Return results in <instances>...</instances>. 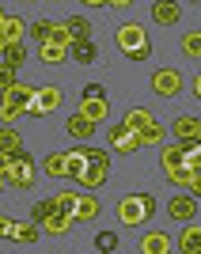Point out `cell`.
Wrapping results in <instances>:
<instances>
[{"label": "cell", "instance_id": "484cf974", "mask_svg": "<svg viewBox=\"0 0 201 254\" xmlns=\"http://www.w3.org/2000/svg\"><path fill=\"white\" fill-rule=\"evenodd\" d=\"M72 57H76L80 64H95L99 50H95V42H76V46H72Z\"/></svg>", "mask_w": 201, "mask_h": 254}, {"label": "cell", "instance_id": "cb8c5ba5", "mask_svg": "<svg viewBox=\"0 0 201 254\" xmlns=\"http://www.w3.org/2000/svg\"><path fill=\"white\" fill-rule=\"evenodd\" d=\"M42 228H46L50 235H68V232H72V220H68V216H61V212H53Z\"/></svg>", "mask_w": 201, "mask_h": 254}, {"label": "cell", "instance_id": "60d3db41", "mask_svg": "<svg viewBox=\"0 0 201 254\" xmlns=\"http://www.w3.org/2000/svg\"><path fill=\"white\" fill-rule=\"evenodd\" d=\"M126 57H129V61H133V64H144V61H148V57H152V50H148V46H140V50L126 53Z\"/></svg>", "mask_w": 201, "mask_h": 254}, {"label": "cell", "instance_id": "9a60e30c", "mask_svg": "<svg viewBox=\"0 0 201 254\" xmlns=\"http://www.w3.org/2000/svg\"><path fill=\"white\" fill-rule=\"evenodd\" d=\"M198 126H201V118L182 114L179 122H175V137H179V144H182V140H198Z\"/></svg>", "mask_w": 201, "mask_h": 254}, {"label": "cell", "instance_id": "5b68a950", "mask_svg": "<svg viewBox=\"0 0 201 254\" xmlns=\"http://www.w3.org/2000/svg\"><path fill=\"white\" fill-rule=\"evenodd\" d=\"M152 91H156L159 99H175L182 91V72L179 68H159V72H152Z\"/></svg>", "mask_w": 201, "mask_h": 254}, {"label": "cell", "instance_id": "e575fe53", "mask_svg": "<svg viewBox=\"0 0 201 254\" xmlns=\"http://www.w3.org/2000/svg\"><path fill=\"white\" fill-rule=\"evenodd\" d=\"M50 46L72 50V38H68V31H65V23H53V31H50Z\"/></svg>", "mask_w": 201, "mask_h": 254}, {"label": "cell", "instance_id": "7bdbcfd3", "mask_svg": "<svg viewBox=\"0 0 201 254\" xmlns=\"http://www.w3.org/2000/svg\"><path fill=\"white\" fill-rule=\"evenodd\" d=\"M8 171H11V156L0 152V179H4V182H8Z\"/></svg>", "mask_w": 201, "mask_h": 254}, {"label": "cell", "instance_id": "7dc6e473", "mask_svg": "<svg viewBox=\"0 0 201 254\" xmlns=\"http://www.w3.org/2000/svg\"><path fill=\"white\" fill-rule=\"evenodd\" d=\"M4 19H8V11H4V8H0V27H4Z\"/></svg>", "mask_w": 201, "mask_h": 254}, {"label": "cell", "instance_id": "d4e9b609", "mask_svg": "<svg viewBox=\"0 0 201 254\" xmlns=\"http://www.w3.org/2000/svg\"><path fill=\"white\" fill-rule=\"evenodd\" d=\"M65 57H68V50H61V46H38V61H46V64H61Z\"/></svg>", "mask_w": 201, "mask_h": 254}, {"label": "cell", "instance_id": "6da1fadb", "mask_svg": "<svg viewBox=\"0 0 201 254\" xmlns=\"http://www.w3.org/2000/svg\"><path fill=\"white\" fill-rule=\"evenodd\" d=\"M114 212L126 228H137V224H144L148 216H156V197H152V193H129V197L118 201Z\"/></svg>", "mask_w": 201, "mask_h": 254}, {"label": "cell", "instance_id": "83f0119b", "mask_svg": "<svg viewBox=\"0 0 201 254\" xmlns=\"http://www.w3.org/2000/svg\"><path fill=\"white\" fill-rule=\"evenodd\" d=\"M0 61L8 64V68H19V64L27 61V46H19V42H15V46H8V50H4V57H0Z\"/></svg>", "mask_w": 201, "mask_h": 254}, {"label": "cell", "instance_id": "8fae6325", "mask_svg": "<svg viewBox=\"0 0 201 254\" xmlns=\"http://www.w3.org/2000/svg\"><path fill=\"white\" fill-rule=\"evenodd\" d=\"M87 171V156H84V144L80 148H72V152H65V175L68 179H80Z\"/></svg>", "mask_w": 201, "mask_h": 254}, {"label": "cell", "instance_id": "4316f807", "mask_svg": "<svg viewBox=\"0 0 201 254\" xmlns=\"http://www.w3.org/2000/svg\"><path fill=\"white\" fill-rule=\"evenodd\" d=\"M53 212H57V209H53V197H46V201H38V205L31 209V224H38V228H42Z\"/></svg>", "mask_w": 201, "mask_h": 254}, {"label": "cell", "instance_id": "f35d334b", "mask_svg": "<svg viewBox=\"0 0 201 254\" xmlns=\"http://www.w3.org/2000/svg\"><path fill=\"white\" fill-rule=\"evenodd\" d=\"M19 114H23L19 106H11V103H0V126H11V122H15Z\"/></svg>", "mask_w": 201, "mask_h": 254}, {"label": "cell", "instance_id": "f1b7e54d", "mask_svg": "<svg viewBox=\"0 0 201 254\" xmlns=\"http://www.w3.org/2000/svg\"><path fill=\"white\" fill-rule=\"evenodd\" d=\"M42 167H46V175H50V179H61V175H65V152H50Z\"/></svg>", "mask_w": 201, "mask_h": 254}, {"label": "cell", "instance_id": "8992f818", "mask_svg": "<svg viewBox=\"0 0 201 254\" xmlns=\"http://www.w3.org/2000/svg\"><path fill=\"white\" fill-rule=\"evenodd\" d=\"M114 42H118L122 53H133V50H140V46H148V42H144V27H140V23H122V27L114 31Z\"/></svg>", "mask_w": 201, "mask_h": 254}, {"label": "cell", "instance_id": "5bb4252c", "mask_svg": "<svg viewBox=\"0 0 201 254\" xmlns=\"http://www.w3.org/2000/svg\"><path fill=\"white\" fill-rule=\"evenodd\" d=\"M34 91H38V87L15 84L11 91H4V103H11V106H19V110H27V106H31V99H34Z\"/></svg>", "mask_w": 201, "mask_h": 254}, {"label": "cell", "instance_id": "ac0fdd59", "mask_svg": "<svg viewBox=\"0 0 201 254\" xmlns=\"http://www.w3.org/2000/svg\"><path fill=\"white\" fill-rule=\"evenodd\" d=\"M179 251H182V254H201V228H182Z\"/></svg>", "mask_w": 201, "mask_h": 254}, {"label": "cell", "instance_id": "44dd1931", "mask_svg": "<svg viewBox=\"0 0 201 254\" xmlns=\"http://www.w3.org/2000/svg\"><path fill=\"white\" fill-rule=\"evenodd\" d=\"M80 114H84L91 126H99V122H106L110 106H106V99H103V103H84V106H80Z\"/></svg>", "mask_w": 201, "mask_h": 254}, {"label": "cell", "instance_id": "ee69618b", "mask_svg": "<svg viewBox=\"0 0 201 254\" xmlns=\"http://www.w3.org/2000/svg\"><path fill=\"white\" fill-rule=\"evenodd\" d=\"M106 8H110V11H129V0H110Z\"/></svg>", "mask_w": 201, "mask_h": 254}, {"label": "cell", "instance_id": "9c48e42d", "mask_svg": "<svg viewBox=\"0 0 201 254\" xmlns=\"http://www.w3.org/2000/svg\"><path fill=\"white\" fill-rule=\"evenodd\" d=\"M99 212H103V205H99V197H91V193H80V201H76V212H72V224L76 220H95Z\"/></svg>", "mask_w": 201, "mask_h": 254}, {"label": "cell", "instance_id": "d6a6232c", "mask_svg": "<svg viewBox=\"0 0 201 254\" xmlns=\"http://www.w3.org/2000/svg\"><path fill=\"white\" fill-rule=\"evenodd\" d=\"M167 171H175V167H186V159H182V148L179 144H171V148H163V159H159Z\"/></svg>", "mask_w": 201, "mask_h": 254}, {"label": "cell", "instance_id": "4fadbf2b", "mask_svg": "<svg viewBox=\"0 0 201 254\" xmlns=\"http://www.w3.org/2000/svg\"><path fill=\"white\" fill-rule=\"evenodd\" d=\"M65 129H68V137H80V140L95 137V126H91V122H87V118L80 114V110H76V114L68 118V122H65Z\"/></svg>", "mask_w": 201, "mask_h": 254}, {"label": "cell", "instance_id": "1f68e13d", "mask_svg": "<svg viewBox=\"0 0 201 254\" xmlns=\"http://www.w3.org/2000/svg\"><path fill=\"white\" fill-rule=\"evenodd\" d=\"M167 182H171V186H182V190H190L194 171H190V167H175V171H167Z\"/></svg>", "mask_w": 201, "mask_h": 254}, {"label": "cell", "instance_id": "c3c4849f", "mask_svg": "<svg viewBox=\"0 0 201 254\" xmlns=\"http://www.w3.org/2000/svg\"><path fill=\"white\" fill-rule=\"evenodd\" d=\"M4 50H8V46H4V38H0V57H4Z\"/></svg>", "mask_w": 201, "mask_h": 254}, {"label": "cell", "instance_id": "74e56055", "mask_svg": "<svg viewBox=\"0 0 201 254\" xmlns=\"http://www.w3.org/2000/svg\"><path fill=\"white\" fill-rule=\"evenodd\" d=\"M15 84H19V80H15V68H8V64L0 61V91H11Z\"/></svg>", "mask_w": 201, "mask_h": 254}, {"label": "cell", "instance_id": "277c9868", "mask_svg": "<svg viewBox=\"0 0 201 254\" xmlns=\"http://www.w3.org/2000/svg\"><path fill=\"white\" fill-rule=\"evenodd\" d=\"M61 103H65V91H61V87H38L34 99H31V106H27V114L42 118V114H50V110H57Z\"/></svg>", "mask_w": 201, "mask_h": 254}, {"label": "cell", "instance_id": "836d02e7", "mask_svg": "<svg viewBox=\"0 0 201 254\" xmlns=\"http://www.w3.org/2000/svg\"><path fill=\"white\" fill-rule=\"evenodd\" d=\"M84 156H87V167H99V171L110 167V152L103 148H84Z\"/></svg>", "mask_w": 201, "mask_h": 254}, {"label": "cell", "instance_id": "681fc988", "mask_svg": "<svg viewBox=\"0 0 201 254\" xmlns=\"http://www.w3.org/2000/svg\"><path fill=\"white\" fill-rule=\"evenodd\" d=\"M198 144H201V126H198Z\"/></svg>", "mask_w": 201, "mask_h": 254}, {"label": "cell", "instance_id": "603a6c76", "mask_svg": "<svg viewBox=\"0 0 201 254\" xmlns=\"http://www.w3.org/2000/svg\"><path fill=\"white\" fill-rule=\"evenodd\" d=\"M163 137H167V133H163V126H159V122H152V126L144 129V133H137L140 148H152V144H163Z\"/></svg>", "mask_w": 201, "mask_h": 254}, {"label": "cell", "instance_id": "d590c367", "mask_svg": "<svg viewBox=\"0 0 201 254\" xmlns=\"http://www.w3.org/2000/svg\"><path fill=\"white\" fill-rule=\"evenodd\" d=\"M50 31H53V19H38V23L31 27V38H34L38 46H46V42H50Z\"/></svg>", "mask_w": 201, "mask_h": 254}, {"label": "cell", "instance_id": "3957f363", "mask_svg": "<svg viewBox=\"0 0 201 254\" xmlns=\"http://www.w3.org/2000/svg\"><path fill=\"white\" fill-rule=\"evenodd\" d=\"M106 140H110V148L114 152H122V156H133V152L140 148V140H137V133L126 126V122H114V126L106 129Z\"/></svg>", "mask_w": 201, "mask_h": 254}, {"label": "cell", "instance_id": "2e32d148", "mask_svg": "<svg viewBox=\"0 0 201 254\" xmlns=\"http://www.w3.org/2000/svg\"><path fill=\"white\" fill-rule=\"evenodd\" d=\"M23 31H27V27H23L19 15H8V19H4V27H0V38H4V46H15V42L23 38Z\"/></svg>", "mask_w": 201, "mask_h": 254}, {"label": "cell", "instance_id": "ba28073f", "mask_svg": "<svg viewBox=\"0 0 201 254\" xmlns=\"http://www.w3.org/2000/svg\"><path fill=\"white\" fill-rule=\"evenodd\" d=\"M65 31H68V38L76 42H91V23H87V15H68L65 19Z\"/></svg>", "mask_w": 201, "mask_h": 254}, {"label": "cell", "instance_id": "bcb514c9", "mask_svg": "<svg viewBox=\"0 0 201 254\" xmlns=\"http://www.w3.org/2000/svg\"><path fill=\"white\" fill-rule=\"evenodd\" d=\"M190 190H194V193H201V175H194V182H190Z\"/></svg>", "mask_w": 201, "mask_h": 254}, {"label": "cell", "instance_id": "7402d4cb", "mask_svg": "<svg viewBox=\"0 0 201 254\" xmlns=\"http://www.w3.org/2000/svg\"><path fill=\"white\" fill-rule=\"evenodd\" d=\"M122 122H126V126H129V129H133V133H144V129H148V126H152V118H148V114H144V110H140V106H133V110H129V114H126V118H122Z\"/></svg>", "mask_w": 201, "mask_h": 254}, {"label": "cell", "instance_id": "f907efd6", "mask_svg": "<svg viewBox=\"0 0 201 254\" xmlns=\"http://www.w3.org/2000/svg\"><path fill=\"white\" fill-rule=\"evenodd\" d=\"M0 190H4V179H0Z\"/></svg>", "mask_w": 201, "mask_h": 254}, {"label": "cell", "instance_id": "d6986e66", "mask_svg": "<svg viewBox=\"0 0 201 254\" xmlns=\"http://www.w3.org/2000/svg\"><path fill=\"white\" fill-rule=\"evenodd\" d=\"M182 15V8L179 4H152V19L159 23V27H171V23Z\"/></svg>", "mask_w": 201, "mask_h": 254}, {"label": "cell", "instance_id": "7c38bea8", "mask_svg": "<svg viewBox=\"0 0 201 254\" xmlns=\"http://www.w3.org/2000/svg\"><path fill=\"white\" fill-rule=\"evenodd\" d=\"M140 251H144V254H171V235L148 232L144 239H140Z\"/></svg>", "mask_w": 201, "mask_h": 254}, {"label": "cell", "instance_id": "30bf717a", "mask_svg": "<svg viewBox=\"0 0 201 254\" xmlns=\"http://www.w3.org/2000/svg\"><path fill=\"white\" fill-rule=\"evenodd\" d=\"M0 152H4V156L23 152V133L15 126H0Z\"/></svg>", "mask_w": 201, "mask_h": 254}, {"label": "cell", "instance_id": "ab89813d", "mask_svg": "<svg viewBox=\"0 0 201 254\" xmlns=\"http://www.w3.org/2000/svg\"><path fill=\"white\" fill-rule=\"evenodd\" d=\"M103 99H106L103 84H87V87H84V103H103Z\"/></svg>", "mask_w": 201, "mask_h": 254}, {"label": "cell", "instance_id": "4dcf8cb0", "mask_svg": "<svg viewBox=\"0 0 201 254\" xmlns=\"http://www.w3.org/2000/svg\"><path fill=\"white\" fill-rule=\"evenodd\" d=\"M95 251L99 254H114L118 251V232H99L95 235Z\"/></svg>", "mask_w": 201, "mask_h": 254}, {"label": "cell", "instance_id": "8d00e7d4", "mask_svg": "<svg viewBox=\"0 0 201 254\" xmlns=\"http://www.w3.org/2000/svg\"><path fill=\"white\" fill-rule=\"evenodd\" d=\"M182 53L186 57H201V31H190L182 38Z\"/></svg>", "mask_w": 201, "mask_h": 254}, {"label": "cell", "instance_id": "b9f144b4", "mask_svg": "<svg viewBox=\"0 0 201 254\" xmlns=\"http://www.w3.org/2000/svg\"><path fill=\"white\" fill-rule=\"evenodd\" d=\"M11 228H15V220H11V216H4V212H0V239H11Z\"/></svg>", "mask_w": 201, "mask_h": 254}, {"label": "cell", "instance_id": "52a82bcc", "mask_svg": "<svg viewBox=\"0 0 201 254\" xmlns=\"http://www.w3.org/2000/svg\"><path fill=\"white\" fill-rule=\"evenodd\" d=\"M167 216H171V220L190 224L194 216H198V197H194V193H179V197H171V205H167Z\"/></svg>", "mask_w": 201, "mask_h": 254}, {"label": "cell", "instance_id": "e0dca14e", "mask_svg": "<svg viewBox=\"0 0 201 254\" xmlns=\"http://www.w3.org/2000/svg\"><path fill=\"white\" fill-rule=\"evenodd\" d=\"M76 201H80V193H76V190L53 193V209L61 212V216H68V220H72V212H76Z\"/></svg>", "mask_w": 201, "mask_h": 254}, {"label": "cell", "instance_id": "ffe728a7", "mask_svg": "<svg viewBox=\"0 0 201 254\" xmlns=\"http://www.w3.org/2000/svg\"><path fill=\"white\" fill-rule=\"evenodd\" d=\"M11 239L23 243V247H34L38 243V224H15V228H11Z\"/></svg>", "mask_w": 201, "mask_h": 254}, {"label": "cell", "instance_id": "7a4b0ae2", "mask_svg": "<svg viewBox=\"0 0 201 254\" xmlns=\"http://www.w3.org/2000/svg\"><path fill=\"white\" fill-rule=\"evenodd\" d=\"M34 179H38V171H34V159L31 152H15L11 156V171H8V182L15 186V190H31Z\"/></svg>", "mask_w": 201, "mask_h": 254}, {"label": "cell", "instance_id": "f6af8a7d", "mask_svg": "<svg viewBox=\"0 0 201 254\" xmlns=\"http://www.w3.org/2000/svg\"><path fill=\"white\" fill-rule=\"evenodd\" d=\"M194 95H198V99H201V72H198V76H194Z\"/></svg>", "mask_w": 201, "mask_h": 254}, {"label": "cell", "instance_id": "f546056e", "mask_svg": "<svg viewBox=\"0 0 201 254\" xmlns=\"http://www.w3.org/2000/svg\"><path fill=\"white\" fill-rule=\"evenodd\" d=\"M76 182H80V186H87V190H99V186L106 182V171H99V167H87V171H84V175H80Z\"/></svg>", "mask_w": 201, "mask_h": 254}]
</instances>
